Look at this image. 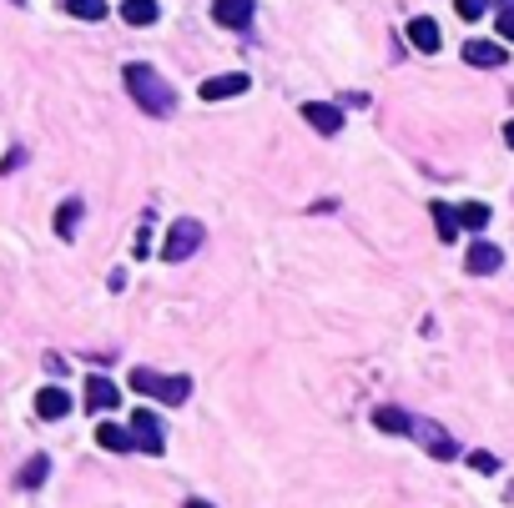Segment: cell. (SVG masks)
Segmentation results:
<instances>
[{"label": "cell", "mask_w": 514, "mask_h": 508, "mask_svg": "<svg viewBox=\"0 0 514 508\" xmlns=\"http://www.w3.org/2000/svg\"><path fill=\"white\" fill-rule=\"evenodd\" d=\"M127 91L137 96V106H142L146 116H172V111H177L172 86L156 76V66H146V61H131L127 66Z\"/></svg>", "instance_id": "cell-1"}, {"label": "cell", "mask_w": 514, "mask_h": 508, "mask_svg": "<svg viewBox=\"0 0 514 508\" xmlns=\"http://www.w3.org/2000/svg\"><path fill=\"white\" fill-rule=\"evenodd\" d=\"M131 388L137 393H146V398H162V403H187V393H192V378H162V372H152V368H131Z\"/></svg>", "instance_id": "cell-2"}, {"label": "cell", "mask_w": 514, "mask_h": 508, "mask_svg": "<svg viewBox=\"0 0 514 508\" xmlns=\"http://www.w3.org/2000/svg\"><path fill=\"white\" fill-rule=\"evenodd\" d=\"M202 222H197V216H182L177 227L167 232V247H162V257H167V262H187V257L197 252V247H202Z\"/></svg>", "instance_id": "cell-3"}, {"label": "cell", "mask_w": 514, "mask_h": 508, "mask_svg": "<svg viewBox=\"0 0 514 508\" xmlns=\"http://www.w3.org/2000/svg\"><path fill=\"white\" fill-rule=\"evenodd\" d=\"M131 438H137V448H142V453H162L167 433H162V423H156L152 407H137V413H131Z\"/></svg>", "instance_id": "cell-4"}, {"label": "cell", "mask_w": 514, "mask_h": 508, "mask_svg": "<svg viewBox=\"0 0 514 508\" xmlns=\"http://www.w3.org/2000/svg\"><path fill=\"white\" fill-rule=\"evenodd\" d=\"M303 121H308L318 136H338V131H343V111L328 106V101H308V106H303Z\"/></svg>", "instance_id": "cell-5"}, {"label": "cell", "mask_w": 514, "mask_h": 508, "mask_svg": "<svg viewBox=\"0 0 514 508\" xmlns=\"http://www.w3.org/2000/svg\"><path fill=\"white\" fill-rule=\"evenodd\" d=\"M500 262H504V252L494 247V241H474V247H469V257H464V267L474 272V277H489V272H500Z\"/></svg>", "instance_id": "cell-6"}, {"label": "cell", "mask_w": 514, "mask_h": 508, "mask_svg": "<svg viewBox=\"0 0 514 508\" xmlns=\"http://www.w3.org/2000/svg\"><path fill=\"white\" fill-rule=\"evenodd\" d=\"M247 86H253V81H247L243 71H232V76H212V81H202V101H227V96H243Z\"/></svg>", "instance_id": "cell-7"}, {"label": "cell", "mask_w": 514, "mask_h": 508, "mask_svg": "<svg viewBox=\"0 0 514 508\" xmlns=\"http://www.w3.org/2000/svg\"><path fill=\"white\" fill-rule=\"evenodd\" d=\"M409 433H413V438H419V443H424L434 458H454V438H449L444 428H434V423H419V418H413Z\"/></svg>", "instance_id": "cell-8"}, {"label": "cell", "mask_w": 514, "mask_h": 508, "mask_svg": "<svg viewBox=\"0 0 514 508\" xmlns=\"http://www.w3.org/2000/svg\"><path fill=\"white\" fill-rule=\"evenodd\" d=\"M212 21H217V26L243 31L247 21H253V0H217V5H212Z\"/></svg>", "instance_id": "cell-9"}, {"label": "cell", "mask_w": 514, "mask_h": 508, "mask_svg": "<svg viewBox=\"0 0 514 508\" xmlns=\"http://www.w3.org/2000/svg\"><path fill=\"white\" fill-rule=\"evenodd\" d=\"M464 61H469V66H489V71H494V66L510 61V51L494 46V40H469V46H464Z\"/></svg>", "instance_id": "cell-10"}, {"label": "cell", "mask_w": 514, "mask_h": 508, "mask_svg": "<svg viewBox=\"0 0 514 508\" xmlns=\"http://www.w3.org/2000/svg\"><path fill=\"white\" fill-rule=\"evenodd\" d=\"M116 382H106V378H86V407L91 413H106V407H116Z\"/></svg>", "instance_id": "cell-11"}, {"label": "cell", "mask_w": 514, "mask_h": 508, "mask_svg": "<svg viewBox=\"0 0 514 508\" xmlns=\"http://www.w3.org/2000/svg\"><path fill=\"white\" fill-rule=\"evenodd\" d=\"M409 40L419 46V51H439V40H444V36H439V21H429V15H413V21H409Z\"/></svg>", "instance_id": "cell-12"}, {"label": "cell", "mask_w": 514, "mask_h": 508, "mask_svg": "<svg viewBox=\"0 0 514 508\" xmlns=\"http://www.w3.org/2000/svg\"><path fill=\"white\" fill-rule=\"evenodd\" d=\"M36 413L46 423H56V418H66V413H71V398H66L61 388H46V393L36 398Z\"/></svg>", "instance_id": "cell-13"}, {"label": "cell", "mask_w": 514, "mask_h": 508, "mask_svg": "<svg viewBox=\"0 0 514 508\" xmlns=\"http://www.w3.org/2000/svg\"><path fill=\"white\" fill-rule=\"evenodd\" d=\"M96 443H102V448H111V453H131V448H137V438H131V428L102 423V428H96Z\"/></svg>", "instance_id": "cell-14"}, {"label": "cell", "mask_w": 514, "mask_h": 508, "mask_svg": "<svg viewBox=\"0 0 514 508\" xmlns=\"http://www.w3.org/2000/svg\"><path fill=\"white\" fill-rule=\"evenodd\" d=\"M156 11H162L156 0H121V21H127V26H152Z\"/></svg>", "instance_id": "cell-15"}, {"label": "cell", "mask_w": 514, "mask_h": 508, "mask_svg": "<svg viewBox=\"0 0 514 508\" xmlns=\"http://www.w3.org/2000/svg\"><path fill=\"white\" fill-rule=\"evenodd\" d=\"M46 473H51V458H46V453H36V458L26 463V469H21L15 488H26V494H31V488H40V483H46Z\"/></svg>", "instance_id": "cell-16"}, {"label": "cell", "mask_w": 514, "mask_h": 508, "mask_svg": "<svg viewBox=\"0 0 514 508\" xmlns=\"http://www.w3.org/2000/svg\"><path fill=\"white\" fill-rule=\"evenodd\" d=\"M373 423H378L384 433H409L413 428V418L403 413V407H378V413H373Z\"/></svg>", "instance_id": "cell-17"}, {"label": "cell", "mask_w": 514, "mask_h": 508, "mask_svg": "<svg viewBox=\"0 0 514 508\" xmlns=\"http://www.w3.org/2000/svg\"><path fill=\"white\" fill-rule=\"evenodd\" d=\"M434 227H439V237H444V241H454V237H459V212L444 206V202H434Z\"/></svg>", "instance_id": "cell-18"}, {"label": "cell", "mask_w": 514, "mask_h": 508, "mask_svg": "<svg viewBox=\"0 0 514 508\" xmlns=\"http://www.w3.org/2000/svg\"><path fill=\"white\" fill-rule=\"evenodd\" d=\"M81 227V202H61V212H56V232L61 237H76Z\"/></svg>", "instance_id": "cell-19"}, {"label": "cell", "mask_w": 514, "mask_h": 508, "mask_svg": "<svg viewBox=\"0 0 514 508\" xmlns=\"http://www.w3.org/2000/svg\"><path fill=\"white\" fill-rule=\"evenodd\" d=\"M71 15H81V21H102L106 15V0H61Z\"/></svg>", "instance_id": "cell-20"}, {"label": "cell", "mask_w": 514, "mask_h": 508, "mask_svg": "<svg viewBox=\"0 0 514 508\" xmlns=\"http://www.w3.org/2000/svg\"><path fill=\"white\" fill-rule=\"evenodd\" d=\"M459 227H474V232H484V227H489V206H484V202H469V206H459Z\"/></svg>", "instance_id": "cell-21"}, {"label": "cell", "mask_w": 514, "mask_h": 508, "mask_svg": "<svg viewBox=\"0 0 514 508\" xmlns=\"http://www.w3.org/2000/svg\"><path fill=\"white\" fill-rule=\"evenodd\" d=\"M454 11H459L464 21H479V15L489 11V0H454Z\"/></svg>", "instance_id": "cell-22"}, {"label": "cell", "mask_w": 514, "mask_h": 508, "mask_svg": "<svg viewBox=\"0 0 514 508\" xmlns=\"http://www.w3.org/2000/svg\"><path fill=\"white\" fill-rule=\"evenodd\" d=\"M469 469H474V473H494V469H500V458H494V453H469Z\"/></svg>", "instance_id": "cell-23"}, {"label": "cell", "mask_w": 514, "mask_h": 508, "mask_svg": "<svg viewBox=\"0 0 514 508\" xmlns=\"http://www.w3.org/2000/svg\"><path fill=\"white\" fill-rule=\"evenodd\" d=\"M500 36L514 40V5H510V11H500Z\"/></svg>", "instance_id": "cell-24"}, {"label": "cell", "mask_w": 514, "mask_h": 508, "mask_svg": "<svg viewBox=\"0 0 514 508\" xmlns=\"http://www.w3.org/2000/svg\"><path fill=\"white\" fill-rule=\"evenodd\" d=\"M504 141H510V152H514V121H510V127H504Z\"/></svg>", "instance_id": "cell-25"}, {"label": "cell", "mask_w": 514, "mask_h": 508, "mask_svg": "<svg viewBox=\"0 0 514 508\" xmlns=\"http://www.w3.org/2000/svg\"><path fill=\"white\" fill-rule=\"evenodd\" d=\"M504 5H514V0H504Z\"/></svg>", "instance_id": "cell-26"}]
</instances>
